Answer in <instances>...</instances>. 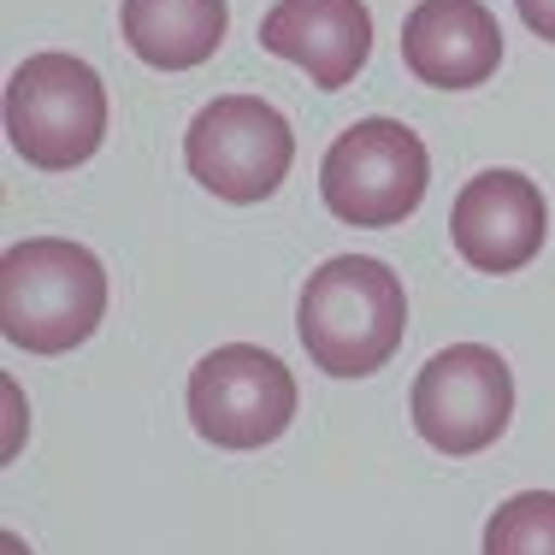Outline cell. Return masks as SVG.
Instances as JSON below:
<instances>
[{
    "mask_svg": "<svg viewBox=\"0 0 555 555\" xmlns=\"http://www.w3.org/2000/svg\"><path fill=\"white\" fill-rule=\"evenodd\" d=\"M296 332L320 373H332V378L378 373L408 337L402 278L373 255H332L301 284Z\"/></svg>",
    "mask_w": 555,
    "mask_h": 555,
    "instance_id": "cell-1",
    "label": "cell"
},
{
    "mask_svg": "<svg viewBox=\"0 0 555 555\" xmlns=\"http://www.w3.org/2000/svg\"><path fill=\"white\" fill-rule=\"evenodd\" d=\"M107 320V267L65 236H24L0 260V332L24 354H65Z\"/></svg>",
    "mask_w": 555,
    "mask_h": 555,
    "instance_id": "cell-2",
    "label": "cell"
},
{
    "mask_svg": "<svg viewBox=\"0 0 555 555\" xmlns=\"http://www.w3.org/2000/svg\"><path fill=\"white\" fill-rule=\"evenodd\" d=\"M7 142L42 171H72L107 142V83L77 54H30L7 77Z\"/></svg>",
    "mask_w": 555,
    "mask_h": 555,
    "instance_id": "cell-3",
    "label": "cell"
},
{
    "mask_svg": "<svg viewBox=\"0 0 555 555\" xmlns=\"http://www.w3.org/2000/svg\"><path fill=\"white\" fill-rule=\"evenodd\" d=\"M426 183H431V154L402 118H361L320 160L325 207L343 224H354V231L402 224L426 202Z\"/></svg>",
    "mask_w": 555,
    "mask_h": 555,
    "instance_id": "cell-4",
    "label": "cell"
},
{
    "mask_svg": "<svg viewBox=\"0 0 555 555\" xmlns=\"http://www.w3.org/2000/svg\"><path fill=\"white\" fill-rule=\"evenodd\" d=\"M296 160V137L289 118L260 95H219L190 118L183 137V166L202 190H214L219 202H267L278 183L289 178Z\"/></svg>",
    "mask_w": 555,
    "mask_h": 555,
    "instance_id": "cell-5",
    "label": "cell"
},
{
    "mask_svg": "<svg viewBox=\"0 0 555 555\" xmlns=\"http://www.w3.org/2000/svg\"><path fill=\"white\" fill-rule=\"evenodd\" d=\"M190 420L214 449L278 443L296 420V373L260 343H224L190 373Z\"/></svg>",
    "mask_w": 555,
    "mask_h": 555,
    "instance_id": "cell-6",
    "label": "cell"
},
{
    "mask_svg": "<svg viewBox=\"0 0 555 555\" xmlns=\"http://www.w3.org/2000/svg\"><path fill=\"white\" fill-rule=\"evenodd\" d=\"M514 420V373L485 343L438 349L414 378V431L443 455H479Z\"/></svg>",
    "mask_w": 555,
    "mask_h": 555,
    "instance_id": "cell-7",
    "label": "cell"
},
{
    "mask_svg": "<svg viewBox=\"0 0 555 555\" xmlns=\"http://www.w3.org/2000/svg\"><path fill=\"white\" fill-rule=\"evenodd\" d=\"M550 231V202L526 171H479L473 183H461L455 207H449V243L473 272L508 278L532 267Z\"/></svg>",
    "mask_w": 555,
    "mask_h": 555,
    "instance_id": "cell-8",
    "label": "cell"
},
{
    "mask_svg": "<svg viewBox=\"0 0 555 555\" xmlns=\"http://www.w3.org/2000/svg\"><path fill=\"white\" fill-rule=\"evenodd\" d=\"M260 48L301 65L313 89H349L373 54V12L366 0H272Z\"/></svg>",
    "mask_w": 555,
    "mask_h": 555,
    "instance_id": "cell-9",
    "label": "cell"
},
{
    "mask_svg": "<svg viewBox=\"0 0 555 555\" xmlns=\"http://www.w3.org/2000/svg\"><path fill=\"white\" fill-rule=\"evenodd\" d=\"M402 65L426 89H479L502 65V30L485 0H420L402 18Z\"/></svg>",
    "mask_w": 555,
    "mask_h": 555,
    "instance_id": "cell-10",
    "label": "cell"
},
{
    "mask_svg": "<svg viewBox=\"0 0 555 555\" xmlns=\"http://www.w3.org/2000/svg\"><path fill=\"white\" fill-rule=\"evenodd\" d=\"M118 24H125V42L142 65L190 72V65L219 54L231 7L224 0H125Z\"/></svg>",
    "mask_w": 555,
    "mask_h": 555,
    "instance_id": "cell-11",
    "label": "cell"
},
{
    "mask_svg": "<svg viewBox=\"0 0 555 555\" xmlns=\"http://www.w3.org/2000/svg\"><path fill=\"white\" fill-rule=\"evenodd\" d=\"M485 555H555V491L508 496L485 526Z\"/></svg>",
    "mask_w": 555,
    "mask_h": 555,
    "instance_id": "cell-12",
    "label": "cell"
},
{
    "mask_svg": "<svg viewBox=\"0 0 555 555\" xmlns=\"http://www.w3.org/2000/svg\"><path fill=\"white\" fill-rule=\"evenodd\" d=\"M514 7H520L526 30L544 36V42H555V0H514Z\"/></svg>",
    "mask_w": 555,
    "mask_h": 555,
    "instance_id": "cell-13",
    "label": "cell"
}]
</instances>
